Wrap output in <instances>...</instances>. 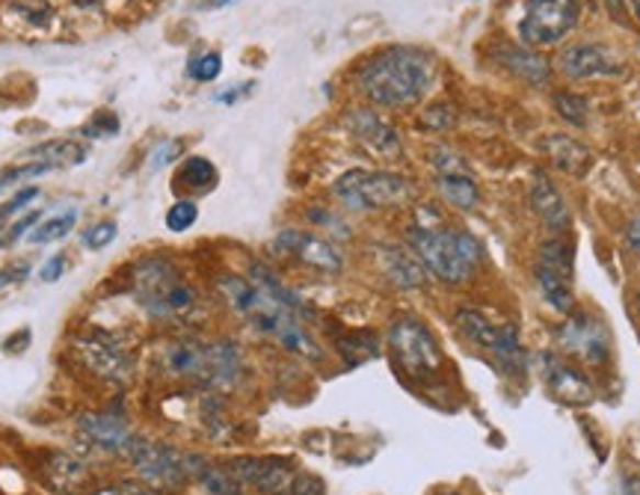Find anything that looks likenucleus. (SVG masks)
Returning a JSON list of instances; mask_svg holds the SVG:
<instances>
[{"label":"nucleus","mask_w":640,"mask_h":495,"mask_svg":"<svg viewBox=\"0 0 640 495\" xmlns=\"http://www.w3.org/2000/svg\"><path fill=\"white\" fill-rule=\"evenodd\" d=\"M434 87V60L415 48H389L364 63L359 90L380 108H406Z\"/></svg>","instance_id":"obj_1"},{"label":"nucleus","mask_w":640,"mask_h":495,"mask_svg":"<svg viewBox=\"0 0 640 495\" xmlns=\"http://www.w3.org/2000/svg\"><path fill=\"white\" fill-rule=\"evenodd\" d=\"M406 244L418 256L424 270L445 285H463L474 277V270L481 268V240L465 228L415 223L406 232Z\"/></svg>","instance_id":"obj_2"},{"label":"nucleus","mask_w":640,"mask_h":495,"mask_svg":"<svg viewBox=\"0 0 640 495\" xmlns=\"http://www.w3.org/2000/svg\"><path fill=\"white\" fill-rule=\"evenodd\" d=\"M134 291L151 317L188 315L197 306V291L181 279L172 261L167 258H143L134 268Z\"/></svg>","instance_id":"obj_3"},{"label":"nucleus","mask_w":640,"mask_h":495,"mask_svg":"<svg viewBox=\"0 0 640 495\" xmlns=\"http://www.w3.org/2000/svg\"><path fill=\"white\" fill-rule=\"evenodd\" d=\"M333 190L350 211L397 209L415 196V184L406 176L377 169H350L335 181Z\"/></svg>","instance_id":"obj_4"},{"label":"nucleus","mask_w":640,"mask_h":495,"mask_svg":"<svg viewBox=\"0 0 640 495\" xmlns=\"http://www.w3.org/2000/svg\"><path fill=\"white\" fill-rule=\"evenodd\" d=\"M228 469L244 486H256L261 495H324V481L296 469L291 460L279 457H240Z\"/></svg>","instance_id":"obj_5"},{"label":"nucleus","mask_w":640,"mask_h":495,"mask_svg":"<svg viewBox=\"0 0 640 495\" xmlns=\"http://www.w3.org/2000/svg\"><path fill=\"white\" fill-rule=\"evenodd\" d=\"M457 329L463 333L474 347H481L483 353H490L495 359V365L502 368L504 374H519L528 362L519 329L513 324H493L490 317L478 312V308H460L457 315Z\"/></svg>","instance_id":"obj_6"},{"label":"nucleus","mask_w":640,"mask_h":495,"mask_svg":"<svg viewBox=\"0 0 640 495\" xmlns=\"http://www.w3.org/2000/svg\"><path fill=\"white\" fill-rule=\"evenodd\" d=\"M389 347L397 368L413 380H430L442 368V350L418 317H397L389 329Z\"/></svg>","instance_id":"obj_7"},{"label":"nucleus","mask_w":640,"mask_h":495,"mask_svg":"<svg viewBox=\"0 0 640 495\" xmlns=\"http://www.w3.org/2000/svg\"><path fill=\"white\" fill-rule=\"evenodd\" d=\"M582 19V0H525L519 40L528 48H549Z\"/></svg>","instance_id":"obj_8"},{"label":"nucleus","mask_w":640,"mask_h":495,"mask_svg":"<svg viewBox=\"0 0 640 495\" xmlns=\"http://www.w3.org/2000/svg\"><path fill=\"white\" fill-rule=\"evenodd\" d=\"M125 457L137 469V475L155 486H181L188 477H193L190 475V460L193 457L181 454L176 448L160 446V442H151V439H143V436L131 439Z\"/></svg>","instance_id":"obj_9"},{"label":"nucleus","mask_w":640,"mask_h":495,"mask_svg":"<svg viewBox=\"0 0 640 495\" xmlns=\"http://www.w3.org/2000/svg\"><path fill=\"white\" fill-rule=\"evenodd\" d=\"M558 345L563 353L582 359L587 365H602L611 357V333L596 315L572 312L558 327Z\"/></svg>","instance_id":"obj_10"},{"label":"nucleus","mask_w":640,"mask_h":495,"mask_svg":"<svg viewBox=\"0 0 640 495\" xmlns=\"http://www.w3.org/2000/svg\"><path fill=\"white\" fill-rule=\"evenodd\" d=\"M277 247L285 252V256L303 261L306 268L317 270V273H341L345 270V256L329 244V240L317 238L312 232H303V228H285L277 235Z\"/></svg>","instance_id":"obj_11"},{"label":"nucleus","mask_w":640,"mask_h":495,"mask_svg":"<svg viewBox=\"0 0 640 495\" xmlns=\"http://www.w3.org/2000/svg\"><path fill=\"white\" fill-rule=\"evenodd\" d=\"M561 69L572 80L614 78L622 71V60L608 45H572L563 50Z\"/></svg>","instance_id":"obj_12"},{"label":"nucleus","mask_w":640,"mask_h":495,"mask_svg":"<svg viewBox=\"0 0 640 495\" xmlns=\"http://www.w3.org/2000/svg\"><path fill=\"white\" fill-rule=\"evenodd\" d=\"M80 439H87L89 448H99L108 454H125L134 434L128 430V421L122 413H89L78 421Z\"/></svg>","instance_id":"obj_13"},{"label":"nucleus","mask_w":640,"mask_h":495,"mask_svg":"<svg viewBox=\"0 0 640 495\" xmlns=\"http://www.w3.org/2000/svg\"><path fill=\"white\" fill-rule=\"evenodd\" d=\"M350 134H353L364 149L374 151L377 158H397L401 155V137L397 131L383 122V116H377L374 110H353L347 116Z\"/></svg>","instance_id":"obj_14"},{"label":"nucleus","mask_w":640,"mask_h":495,"mask_svg":"<svg viewBox=\"0 0 640 495\" xmlns=\"http://www.w3.org/2000/svg\"><path fill=\"white\" fill-rule=\"evenodd\" d=\"M546 383H549V389H552V395L558 397V401H563V404L570 406H587L593 404V397H596L591 380H587L582 371H575L572 365L558 362V359L552 357L546 362Z\"/></svg>","instance_id":"obj_15"},{"label":"nucleus","mask_w":640,"mask_h":495,"mask_svg":"<svg viewBox=\"0 0 640 495\" xmlns=\"http://www.w3.org/2000/svg\"><path fill=\"white\" fill-rule=\"evenodd\" d=\"M531 209L534 214L552 228L554 235H566L572 226V214L563 202L561 190L554 188L552 181L546 179L542 172H537V179L531 184Z\"/></svg>","instance_id":"obj_16"},{"label":"nucleus","mask_w":640,"mask_h":495,"mask_svg":"<svg viewBox=\"0 0 640 495\" xmlns=\"http://www.w3.org/2000/svg\"><path fill=\"white\" fill-rule=\"evenodd\" d=\"M78 350L83 353V362L96 374L108 376V380H122V376L128 374V357H125V350L116 341H110L108 336L80 338Z\"/></svg>","instance_id":"obj_17"},{"label":"nucleus","mask_w":640,"mask_h":495,"mask_svg":"<svg viewBox=\"0 0 640 495\" xmlns=\"http://www.w3.org/2000/svg\"><path fill=\"white\" fill-rule=\"evenodd\" d=\"M244 374V357L235 341H214L207 345V389H228L235 386Z\"/></svg>","instance_id":"obj_18"},{"label":"nucleus","mask_w":640,"mask_h":495,"mask_svg":"<svg viewBox=\"0 0 640 495\" xmlns=\"http://www.w3.org/2000/svg\"><path fill=\"white\" fill-rule=\"evenodd\" d=\"M380 268H383V273L392 279L394 285L406 288V291L409 288H424V282L430 277L413 249L404 247H380Z\"/></svg>","instance_id":"obj_19"},{"label":"nucleus","mask_w":640,"mask_h":495,"mask_svg":"<svg viewBox=\"0 0 640 495\" xmlns=\"http://www.w3.org/2000/svg\"><path fill=\"white\" fill-rule=\"evenodd\" d=\"M167 368L172 374L193 380L199 386H205L207 374V345L202 341H176L167 350Z\"/></svg>","instance_id":"obj_20"},{"label":"nucleus","mask_w":640,"mask_h":495,"mask_svg":"<svg viewBox=\"0 0 640 495\" xmlns=\"http://www.w3.org/2000/svg\"><path fill=\"white\" fill-rule=\"evenodd\" d=\"M542 149L549 151V158L558 169L570 172V176H584L591 167V149L579 143V139L566 137V134H554V137L542 139Z\"/></svg>","instance_id":"obj_21"},{"label":"nucleus","mask_w":640,"mask_h":495,"mask_svg":"<svg viewBox=\"0 0 640 495\" xmlns=\"http://www.w3.org/2000/svg\"><path fill=\"white\" fill-rule=\"evenodd\" d=\"M190 475L197 477L207 495H244L240 477H237L228 465L207 463L202 457H193V460H190Z\"/></svg>","instance_id":"obj_22"},{"label":"nucleus","mask_w":640,"mask_h":495,"mask_svg":"<svg viewBox=\"0 0 640 495\" xmlns=\"http://www.w3.org/2000/svg\"><path fill=\"white\" fill-rule=\"evenodd\" d=\"M502 63L516 75V78L525 80V83H531V87H546V83H549V75H552L549 63L542 60L540 54H531V50L523 48H510V45H504Z\"/></svg>","instance_id":"obj_23"},{"label":"nucleus","mask_w":640,"mask_h":495,"mask_svg":"<svg viewBox=\"0 0 640 495\" xmlns=\"http://www.w3.org/2000/svg\"><path fill=\"white\" fill-rule=\"evenodd\" d=\"M534 279H537V288H540L542 300L561 312V315H570L572 306H575V297H572V277H563V273H554L549 268H534Z\"/></svg>","instance_id":"obj_24"},{"label":"nucleus","mask_w":640,"mask_h":495,"mask_svg":"<svg viewBox=\"0 0 640 495\" xmlns=\"http://www.w3.org/2000/svg\"><path fill=\"white\" fill-rule=\"evenodd\" d=\"M436 184H439L445 202L457 211H474L481 202V190L469 179V172H442Z\"/></svg>","instance_id":"obj_25"},{"label":"nucleus","mask_w":640,"mask_h":495,"mask_svg":"<svg viewBox=\"0 0 640 495\" xmlns=\"http://www.w3.org/2000/svg\"><path fill=\"white\" fill-rule=\"evenodd\" d=\"M27 158L40 160V164H48L50 169L75 167V164H80V160L87 158V149L78 146V143H71V139H48V143H42L36 149H30Z\"/></svg>","instance_id":"obj_26"},{"label":"nucleus","mask_w":640,"mask_h":495,"mask_svg":"<svg viewBox=\"0 0 640 495\" xmlns=\"http://www.w3.org/2000/svg\"><path fill=\"white\" fill-rule=\"evenodd\" d=\"M335 347H338V353L345 357V362L350 368L362 365L368 359H374L380 353V345H377L374 333H368V329H353V333H345V336L335 338Z\"/></svg>","instance_id":"obj_27"},{"label":"nucleus","mask_w":640,"mask_h":495,"mask_svg":"<svg viewBox=\"0 0 640 495\" xmlns=\"http://www.w3.org/2000/svg\"><path fill=\"white\" fill-rule=\"evenodd\" d=\"M220 172L217 167L211 164L207 158H188L178 169V181L184 184V188L197 190V193H205L217 184Z\"/></svg>","instance_id":"obj_28"},{"label":"nucleus","mask_w":640,"mask_h":495,"mask_svg":"<svg viewBox=\"0 0 640 495\" xmlns=\"http://www.w3.org/2000/svg\"><path fill=\"white\" fill-rule=\"evenodd\" d=\"M75 223H78V211H66V214H57V217L42 220L40 226L30 228L27 240L30 244H54V240L66 238L75 228Z\"/></svg>","instance_id":"obj_29"},{"label":"nucleus","mask_w":640,"mask_h":495,"mask_svg":"<svg viewBox=\"0 0 640 495\" xmlns=\"http://www.w3.org/2000/svg\"><path fill=\"white\" fill-rule=\"evenodd\" d=\"M554 110L563 122H570L575 128H584L587 125V116H591V108H587V99L579 95V92H554L552 95Z\"/></svg>","instance_id":"obj_30"},{"label":"nucleus","mask_w":640,"mask_h":495,"mask_svg":"<svg viewBox=\"0 0 640 495\" xmlns=\"http://www.w3.org/2000/svg\"><path fill=\"white\" fill-rule=\"evenodd\" d=\"M197 220L199 209L197 202H190V199H181V202H176V205L167 211L169 232H188L190 226H197Z\"/></svg>","instance_id":"obj_31"},{"label":"nucleus","mask_w":640,"mask_h":495,"mask_svg":"<svg viewBox=\"0 0 640 495\" xmlns=\"http://www.w3.org/2000/svg\"><path fill=\"white\" fill-rule=\"evenodd\" d=\"M188 71H190V78H197V80H217L220 71H223V57H220L217 50L202 54V57H193Z\"/></svg>","instance_id":"obj_32"},{"label":"nucleus","mask_w":640,"mask_h":495,"mask_svg":"<svg viewBox=\"0 0 640 495\" xmlns=\"http://www.w3.org/2000/svg\"><path fill=\"white\" fill-rule=\"evenodd\" d=\"M48 164H40V160H30V164H21V167H7L0 169V190L10 188L21 179H36V176H45L48 172Z\"/></svg>","instance_id":"obj_33"},{"label":"nucleus","mask_w":640,"mask_h":495,"mask_svg":"<svg viewBox=\"0 0 640 495\" xmlns=\"http://www.w3.org/2000/svg\"><path fill=\"white\" fill-rule=\"evenodd\" d=\"M116 223H96V226H89L87 232H83V244H87L89 249H104L108 244H113V238H116Z\"/></svg>","instance_id":"obj_34"},{"label":"nucleus","mask_w":640,"mask_h":495,"mask_svg":"<svg viewBox=\"0 0 640 495\" xmlns=\"http://www.w3.org/2000/svg\"><path fill=\"white\" fill-rule=\"evenodd\" d=\"M36 196H40V190H36V188H24L19 193V196L10 199V202H7V205L0 209V220H7V217H12V214H19V211H24Z\"/></svg>","instance_id":"obj_35"},{"label":"nucleus","mask_w":640,"mask_h":495,"mask_svg":"<svg viewBox=\"0 0 640 495\" xmlns=\"http://www.w3.org/2000/svg\"><path fill=\"white\" fill-rule=\"evenodd\" d=\"M63 270H66V256H54L48 265L42 268L40 277L45 279V282H57V279L63 277Z\"/></svg>","instance_id":"obj_36"},{"label":"nucleus","mask_w":640,"mask_h":495,"mask_svg":"<svg viewBox=\"0 0 640 495\" xmlns=\"http://www.w3.org/2000/svg\"><path fill=\"white\" fill-rule=\"evenodd\" d=\"M33 223H40V214H36V211H33V214H27L24 220H19V223H15V226H12L10 232H7V238H3V244H12V240H19L21 235H24V232H27V228L33 226Z\"/></svg>","instance_id":"obj_37"},{"label":"nucleus","mask_w":640,"mask_h":495,"mask_svg":"<svg viewBox=\"0 0 640 495\" xmlns=\"http://www.w3.org/2000/svg\"><path fill=\"white\" fill-rule=\"evenodd\" d=\"M626 244H629L631 252H638L640 256V214L626 226Z\"/></svg>","instance_id":"obj_38"},{"label":"nucleus","mask_w":640,"mask_h":495,"mask_svg":"<svg viewBox=\"0 0 640 495\" xmlns=\"http://www.w3.org/2000/svg\"><path fill=\"white\" fill-rule=\"evenodd\" d=\"M3 273H7V277H0V285H3V282H15V279H24L27 277V265H19V268H10V270H3Z\"/></svg>","instance_id":"obj_39"},{"label":"nucleus","mask_w":640,"mask_h":495,"mask_svg":"<svg viewBox=\"0 0 640 495\" xmlns=\"http://www.w3.org/2000/svg\"><path fill=\"white\" fill-rule=\"evenodd\" d=\"M617 495H640V481L638 477H626L617 490Z\"/></svg>","instance_id":"obj_40"},{"label":"nucleus","mask_w":640,"mask_h":495,"mask_svg":"<svg viewBox=\"0 0 640 495\" xmlns=\"http://www.w3.org/2000/svg\"><path fill=\"white\" fill-rule=\"evenodd\" d=\"M631 10H635V19L640 21V0H631Z\"/></svg>","instance_id":"obj_41"},{"label":"nucleus","mask_w":640,"mask_h":495,"mask_svg":"<svg viewBox=\"0 0 640 495\" xmlns=\"http://www.w3.org/2000/svg\"><path fill=\"white\" fill-rule=\"evenodd\" d=\"M128 495H160V493H151V490H131Z\"/></svg>","instance_id":"obj_42"}]
</instances>
